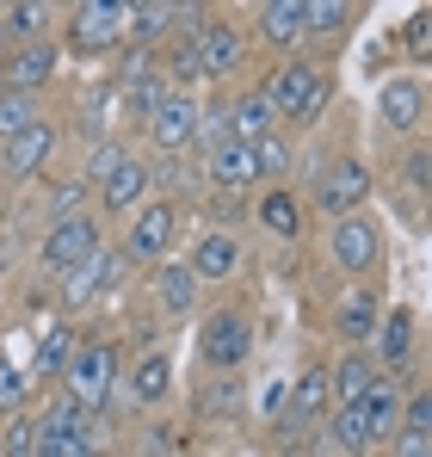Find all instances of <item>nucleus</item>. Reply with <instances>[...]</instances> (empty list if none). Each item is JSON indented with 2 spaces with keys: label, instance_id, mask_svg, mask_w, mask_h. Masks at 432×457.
I'll list each match as a JSON object with an SVG mask.
<instances>
[{
  "label": "nucleus",
  "instance_id": "1a4fd4ad",
  "mask_svg": "<svg viewBox=\"0 0 432 457\" xmlns=\"http://www.w3.org/2000/svg\"><path fill=\"white\" fill-rule=\"evenodd\" d=\"M192 56H198V80H228V75H241L247 37H241V25H228V19H204L198 37H192Z\"/></svg>",
  "mask_w": 432,
  "mask_h": 457
},
{
  "label": "nucleus",
  "instance_id": "4c0bfd02",
  "mask_svg": "<svg viewBox=\"0 0 432 457\" xmlns=\"http://www.w3.org/2000/svg\"><path fill=\"white\" fill-rule=\"evenodd\" d=\"M198 143H204V149L228 143V99H216V105H198Z\"/></svg>",
  "mask_w": 432,
  "mask_h": 457
},
{
  "label": "nucleus",
  "instance_id": "79ce46f5",
  "mask_svg": "<svg viewBox=\"0 0 432 457\" xmlns=\"http://www.w3.org/2000/svg\"><path fill=\"white\" fill-rule=\"evenodd\" d=\"M148 179H161V186H179V192H186V186H198V173H192L179 154H167L161 167H148Z\"/></svg>",
  "mask_w": 432,
  "mask_h": 457
},
{
  "label": "nucleus",
  "instance_id": "5701e85b",
  "mask_svg": "<svg viewBox=\"0 0 432 457\" xmlns=\"http://www.w3.org/2000/svg\"><path fill=\"white\" fill-rule=\"evenodd\" d=\"M260 44H272V50L303 44V0H266L260 6Z\"/></svg>",
  "mask_w": 432,
  "mask_h": 457
},
{
  "label": "nucleus",
  "instance_id": "dca6fc26",
  "mask_svg": "<svg viewBox=\"0 0 432 457\" xmlns=\"http://www.w3.org/2000/svg\"><path fill=\"white\" fill-rule=\"evenodd\" d=\"M56 44L44 37V44H19V50H6V93H31L37 99V87H50L56 80Z\"/></svg>",
  "mask_w": 432,
  "mask_h": 457
},
{
  "label": "nucleus",
  "instance_id": "a878e982",
  "mask_svg": "<svg viewBox=\"0 0 432 457\" xmlns=\"http://www.w3.org/2000/svg\"><path fill=\"white\" fill-rule=\"evenodd\" d=\"M154 291H161V303L173 309V315H192V303H198V278H192V266L186 260H161L154 266Z\"/></svg>",
  "mask_w": 432,
  "mask_h": 457
},
{
  "label": "nucleus",
  "instance_id": "7ed1b4c3",
  "mask_svg": "<svg viewBox=\"0 0 432 457\" xmlns=\"http://www.w3.org/2000/svg\"><path fill=\"white\" fill-rule=\"evenodd\" d=\"M99 247H105V228L93 223V211H74V217H56V223H50L37 260H44V272L62 278V272H74V266H87Z\"/></svg>",
  "mask_w": 432,
  "mask_h": 457
},
{
  "label": "nucleus",
  "instance_id": "f257e3e1",
  "mask_svg": "<svg viewBox=\"0 0 432 457\" xmlns=\"http://www.w3.org/2000/svg\"><path fill=\"white\" fill-rule=\"evenodd\" d=\"M266 105H272V118L278 124H315L321 118V105H328V75L315 69V62H303V56H290L278 62L272 75H266Z\"/></svg>",
  "mask_w": 432,
  "mask_h": 457
},
{
  "label": "nucleus",
  "instance_id": "c85d7f7f",
  "mask_svg": "<svg viewBox=\"0 0 432 457\" xmlns=\"http://www.w3.org/2000/svg\"><path fill=\"white\" fill-rule=\"evenodd\" d=\"M167 389H173V359H167V353H148L143 365L130 371V395H137V408H154Z\"/></svg>",
  "mask_w": 432,
  "mask_h": 457
},
{
  "label": "nucleus",
  "instance_id": "a18cd8bd",
  "mask_svg": "<svg viewBox=\"0 0 432 457\" xmlns=\"http://www.w3.org/2000/svg\"><path fill=\"white\" fill-rule=\"evenodd\" d=\"M408 50H414V56L432 50V12H414V19H408Z\"/></svg>",
  "mask_w": 432,
  "mask_h": 457
},
{
  "label": "nucleus",
  "instance_id": "aec40b11",
  "mask_svg": "<svg viewBox=\"0 0 432 457\" xmlns=\"http://www.w3.org/2000/svg\"><path fill=\"white\" fill-rule=\"evenodd\" d=\"M328 408H334V395H328V371H303L296 389H290V408L278 414V427H285V433H303V427L321 420Z\"/></svg>",
  "mask_w": 432,
  "mask_h": 457
},
{
  "label": "nucleus",
  "instance_id": "f03ea898",
  "mask_svg": "<svg viewBox=\"0 0 432 457\" xmlns=\"http://www.w3.org/2000/svg\"><path fill=\"white\" fill-rule=\"evenodd\" d=\"M112 383H118V346L112 340H74L69 365H62V395L80 402L87 414H99Z\"/></svg>",
  "mask_w": 432,
  "mask_h": 457
},
{
  "label": "nucleus",
  "instance_id": "58836bf2",
  "mask_svg": "<svg viewBox=\"0 0 432 457\" xmlns=\"http://www.w3.org/2000/svg\"><path fill=\"white\" fill-rule=\"evenodd\" d=\"M25 395H31V371L0 365V408H6V414H19V408H25Z\"/></svg>",
  "mask_w": 432,
  "mask_h": 457
},
{
  "label": "nucleus",
  "instance_id": "412c9836",
  "mask_svg": "<svg viewBox=\"0 0 432 457\" xmlns=\"http://www.w3.org/2000/svg\"><path fill=\"white\" fill-rule=\"evenodd\" d=\"M272 130H278V118H272V105H266L260 87H247V93L228 99V137H235V143H260V137H272Z\"/></svg>",
  "mask_w": 432,
  "mask_h": 457
},
{
  "label": "nucleus",
  "instance_id": "20e7f679",
  "mask_svg": "<svg viewBox=\"0 0 432 457\" xmlns=\"http://www.w3.org/2000/svg\"><path fill=\"white\" fill-rule=\"evenodd\" d=\"M179 241V204L173 198H143L137 211H130V228H124V260H167V247Z\"/></svg>",
  "mask_w": 432,
  "mask_h": 457
},
{
  "label": "nucleus",
  "instance_id": "cd10ccee",
  "mask_svg": "<svg viewBox=\"0 0 432 457\" xmlns=\"http://www.w3.org/2000/svg\"><path fill=\"white\" fill-rule=\"evenodd\" d=\"M260 223L272 228L278 241H296V235H303V204H296V192L272 186V192L260 198Z\"/></svg>",
  "mask_w": 432,
  "mask_h": 457
},
{
  "label": "nucleus",
  "instance_id": "423d86ee",
  "mask_svg": "<svg viewBox=\"0 0 432 457\" xmlns=\"http://www.w3.org/2000/svg\"><path fill=\"white\" fill-rule=\"evenodd\" d=\"M198 353H204V365H216V378H235L253 353V321L241 309H216L198 334Z\"/></svg>",
  "mask_w": 432,
  "mask_h": 457
},
{
  "label": "nucleus",
  "instance_id": "4be33fe9",
  "mask_svg": "<svg viewBox=\"0 0 432 457\" xmlns=\"http://www.w3.org/2000/svg\"><path fill=\"white\" fill-rule=\"evenodd\" d=\"M370 346H377V359H370V365H383V371L408 365V353H414V309H389V315L377 321Z\"/></svg>",
  "mask_w": 432,
  "mask_h": 457
},
{
  "label": "nucleus",
  "instance_id": "a19ab883",
  "mask_svg": "<svg viewBox=\"0 0 432 457\" xmlns=\"http://www.w3.org/2000/svg\"><path fill=\"white\" fill-rule=\"evenodd\" d=\"M31 457H99V445L93 439H37Z\"/></svg>",
  "mask_w": 432,
  "mask_h": 457
},
{
  "label": "nucleus",
  "instance_id": "393cba45",
  "mask_svg": "<svg viewBox=\"0 0 432 457\" xmlns=\"http://www.w3.org/2000/svg\"><path fill=\"white\" fill-rule=\"evenodd\" d=\"M377 378H383V371H377L364 353H346V359L328 371V395H334V408H353V402H359V395H364Z\"/></svg>",
  "mask_w": 432,
  "mask_h": 457
},
{
  "label": "nucleus",
  "instance_id": "37998d69",
  "mask_svg": "<svg viewBox=\"0 0 432 457\" xmlns=\"http://www.w3.org/2000/svg\"><path fill=\"white\" fill-rule=\"evenodd\" d=\"M402 433H432V395H414L402 408Z\"/></svg>",
  "mask_w": 432,
  "mask_h": 457
},
{
  "label": "nucleus",
  "instance_id": "c756f323",
  "mask_svg": "<svg viewBox=\"0 0 432 457\" xmlns=\"http://www.w3.org/2000/svg\"><path fill=\"white\" fill-rule=\"evenodd\" d=\"M74 340H80V334H74L69 321H50V328H44V340H37V365H31V378H62Z\"/></svg>",
  "mask_w": 432,
  "mask_h": 457
},
{
  "label": "nucleus",
  "instance_id": "7c9ffc66",
  "mask_svg": "<svg viewBox=\"0 0 432 457\" xmlns=\"http://www.w3.org/2000/svg\"><path fill=\"white\" fill-rule=\"evenodd\" d=\"M353 6L346 0H303V37H346Z\"/></svg>",
  "mask_w": 432,
  "mask_h": 457
},
{
  "label": "nucleus",
  "instance_id": "72a5a7b5",
  "mask_svg": "<svg viewBox=\"0 0 432 457\" xmlns=\"http://www.w3.org/2000/svg\"><path fill=\"white\" fill-rule=\"evenodd\" d=\"M37 118H44V112H37L31 93H6V87H0V143H12L19 130H31Z\"/></svg>",
  "mask_w": 432,
  "mask_h": 457
},
{
  "label": "nucleus",
  "instance_id": "f704fd0d",
  "mask_svg": "<svg viewBox=\"0 0 432 457\" xmlns=\"http://www.w3.org/2000/svg\"><path fill=\"white\" fill-rule=\"evenodd\" d=\"M328 439L340 445V452H370V433H364V420H359V408H328Z\"/></svg>",
  "mask_w": 432,
  "mask_h": 457
},
{
  "label": "nucleus",
  "instance_id": "ddd939ff",
  "mask_svg": "<svg viewBox=\"0 0 432 457\" xmlns=\"http://www.w3.org/2000/svg\"><path fill=\"white\" fill-rule=\"evenodd\" d=\"M377 118L389 124V137H414V130L427 124V87L414 75H395L377 93Z\"/></svg>",
  "mask_w": 432,
  "mask_h": 457
},
{
  "label": "nucleus",
  "instance_id": "4468645a",
  "mask_svg": "<svg viewBox=\"0 0 432 457\" xmlns=\"http://www.w3.org/2000/svg\"><path fill=\"white\" fill-rule=\"evenodd\" d=\"M192 278L198 285H228L235 272H241V241L235 235H222V228H204L198 241H192Z\"/></svg>",
  "mask_w": 432,
  "mask_h": 457
},
{
  "label": "nucleus",
  "instance_id": "6e6552de",
  "mask_svg": "<svg viewBox=\"0 0 432 457\" xmlns=\"http://www.w3.org/2000/svg\"><path fill=\"white\" fill-rule=\"evenodd\" d=\"M364 198H370V173H364V161H328V167L315 173V211H321L328 223L364 211Z\"/></svg>",
  "mask_w": 432,
  "mask_h": 457
},
{
  "label": "nucleus",
  "instance_id": "a211bd4d",
  "mask_svg": "<svg viewBox=\"0 0 432 457\" xmlns=\"http://www.w3.org/2000/svg\"><path fill=\"white\" fill-rule=\"evenodd\" d=\"M204 179H211L216 192H247V186L260 179V173H253V149H247V143H235V137H228V143H216V149L204 154Z\"/></svg>",
  "mask_w": 432,
  "mask_h": 457
},
{
  "label": "nucleus",
  "instance_id": "473e14b6",
  "mask_svg": "<svg viewBox=\"0 0 432 457\" xmlns=\"http://www.w3.org/2000/svg\"><path fill=\"white\" fill-rule=\"evenodd\" d=\"M241 408H247L241 371H235V378H216L211 389H198V414H204V420H228V414H241Z\"/></svg>",
  "mask_w": 432,
  "mask_h": 457
},
{
  "label": "nucleus",
  "instance_id": "ea45409f",
  "mask_svg": "<svg viewBox=\"0 0 432 457\" xmlns=\"http://www.w3.org/2000/svg\"><path fill=\"white\" fill-rule=\"evenodd\" d=\"M124 161H130V149H124V143H99V149L87 154V173H80V179L93 186V179H105V173H118Z\"/></svg>",
  "mask_w": 432,
  "mask_h": 457
},
{
  "label": "nucleus",
  "instance_id": "bb28decb",
  "mask_svg": "<svg viewBox=\"0 0 432 457\" xmlns=\"http://www.w3.org/2000/svg\"><path fill=\"white\" fill-rule=\"evenodd\" d=\"M0 12H6V37H19V44H44L56 25V6H44V0H12Z\"/></svg>",
  "mask_w": 432,
  "mask_h": 457
},
{
  "label": "nucleus",
  "instance_id": "9d476101",
  "mask_svg": "<svg viewBox=\"0 0 432 457\" xmlns=\"http://www.w3.org/2000/svg\"><path fill=\"white\" fill-rule=\"evenodd\" d=\"M124 253H112V247H99L87 266H74V272H62L56 285H62V309H87V303H99L105 291H118L124 285Z\"/></svg>",
  "mask_w": 432,
  "mask_h": 457
},
{
  "label": "nucleus",
  "instance_id": "b1692460",
  "mask_svg": "<svg viewBox=\"0 0 432 457\" xmlns=\"http://www.w3.org/2000/svg\"><path fill=\"white\" fill-rule=\"evenodd\" d=\"M37 420V439H93V414L80 408V402H69V395H56L44 414H31Z\"/></svg>",
  "mask_w": 432,
  "mask_h": 457
},
{
  "label": "nucleus",
  "instance_id": "2eb2a0df",
  "mask_svg": "<svg viewBox=\"0 0 432 457\" xmlns=\"http://www.w3.org/2000/svg\"><path fill=\"white\" fill-rule=\"evenodd\" d=\"M353 408H359L370 445H377V439H395V433H402V383H395V371H389V378H377Z\"/></svg>",
  "mask_w": 432,
  "mask_h": 457
},
{
  "label": "nucleus",
  "instance_id": "de8ad7c7",
  "mask_svg": "<svg viewBox=\"0 0 432 457\" xmlns=\"http://www.w3.org/2000/svg\"><path fill=\"white\" fill-rule=\"evenodd\" d=\"M6 44H12V37H6V12H0V56H6Z\"/></svg>",
  "mask_w": 432,
  "mask_h": 457
},
{
  "label": "nucleus",
  "instance_id": "0eeeda50",
  "mask_svg": "<svg viewBox=\"0 0 432 457\" xmlns=\"http://www.w3.org/2000/svg\"><path fill=\"white\" fill-rule=\"evenodd\" d=\"M143 124H148V143L161 154H186L198 143V99H192V87H167V99L148 112Z\"/></svg>",
  "mask_w": 432,
  "mask_h": 457
},
{
  "label": "nucleus",
  "instance_id": "2f4dec72",
  "mask_svg": "<svg viewBox=\"0 0 432 457\" xmlns=\"http://www.w3.org/2000/svg\"><path fill=\"white\" fill-rule=\"evenodd\" d=\"M173 25H179V6H167V0H143V6H130V31H124V37H137V44H161Z\"/></svg>",
  "mask_w": 432,
  "mask_h": 457
},
{
  "label": "nucleus",
  "instance_id": "39448f33",
  "mask_svg": "<svg viewBox=\"0 0 432 457\" xmlns=\"http://www.w3.org/2000/svg\"><path fill=\"white\" fill-rule=\"evenodd\" d=\"M124 31H130V6H118V0H80L69 12V44L80 56H112L124 44Z\"/></svg>",
  "mask_w": 432,
  "mask_h": 457
},
{
  "label": "nucleus",
  "instance_id": "e433bc0d",
  "mask_svg": "<svg viewBox=\"0 0 432 457\" xmlns=\"http://www.w3.org/2000/svg\"><path fill=\"white\" fill-rule=\"evenodd\" d=\"M37 452V420L19 408V414H6V433H0V457H31Z\"/></svg>",
  "mask_w": 432,
  "mask_h": 457
},
{
  "label": "nucleus",
  "instance_id": "f3484780",
  "mask_svg": "<svg viewBox=\"0 0 432 457\" xmlns=\"http://www.w3.org/2000/svg\"><path fill=\"white\" fill-rule=\"evenodd\" d=\"M377 321H383V297H377L370 285H353V291L334 303V328H340V340H346V346H370Z\"/></svg>",
  "mask_w": 432,
  "mask_h": 457
},
{
  "label": "nucleus",
  "instance_id": "9b49d317",
  "mask_svg": "<svg viewBox=\"0 0 432 457\" xmlns=\"http://www.w3.org/2000/svg\"><path fill=\"white\" fill-rule=\"evenodd\" d=\"M377 247H383V235H377V223H370L364 211L328 223V253H334L340 272H370V266H377Z\"/></svg>",
  "mask_w": 432,
  "mask_h": 457
},
{
  "label": "nucleus",
  "instance_id": "c9c22d12",
  "mask_svg": "<svg viewBox=\"0 0 432 457\" xmlns=\"http://www.w3.org/2000/svg\"><path fill=\"white\" fill-rule=\"evenodd\" d=\"M253 149V173L260 179H278V173H290V143L272 130V137H260V143H247Z\"/></svg>",
  "mask_w": 432,
  "mask_h": 457
},
{
  "label": "nucleus",
  "instance_id": "f8f14e48",
  "mask_svg": "<svg viewBox=\"0 0 432 457\" xmlns=\"http://www.w3.org/2000/svg\"><path fill=\"white\" fill-rule=\"evenodd\" d=\"M56 143H62V130L37 118L31 130H19L12 143H0V173H6V179H37V173L50 167V154H56Z\"/></svg>",
  "mask_w": 432,
  "mask_h": 457
},
{
  "label": "nucleus",
  "instance_id": "49530a36",
  "mask_svg": "<svg viewBox=\"0 0 432 457\" xmlns=\"http://www.w3.org/2000/svg\"><path fill=\"white\" fill-rule=\"evenodd\" d=\"M408 186H427V154H420V149L408 154Z\"/></svg>",
  "mask_w": 432,
  "mask_h": 457
},
{
  "label": "nucleus",
  "instance_id": "c03bdc74",
  "mask_svg": "<svg viewBox=\"0 0 432 457\" xmlns=\"http://www.w3.org/2000/svg\"><path fill=\"white\" fill-rule=\"evenodd\" d=\"M389 457H432V433H395Z\"/></svg>",
  "mask_w": 432,
  "mask_h": 457
},
{
  "label": "nucleus",
  "instance_id": "6ab92c4d",
  "mask_svg": "<svg viewBox=\"0 0 432 457\" xmlns=\"http://www.w3.org/2000/svg\"><path fill=\"white\" fill-rule=\"evenodd\" d=\"M148 186H154V179H148V167L130 154L118 173H105V179H99V204H105L112 217H130V211L148 198Z\"/></svg>",
  "mask_w": 432,
  "mask_h": 457
}]
</instances>
